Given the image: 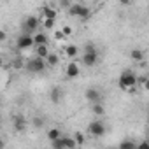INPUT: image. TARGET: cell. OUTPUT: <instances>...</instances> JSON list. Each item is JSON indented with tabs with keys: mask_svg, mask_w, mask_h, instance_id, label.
<instances>
[{
	"mask_svg": "<svg viewBox=\"0 0 149 149\" xmlns=\"http://www.w3.org/2000/svg\"><path fill=\"white\" fill-rule=\"evenodd\" d=\"M79 76V65L77 63H68L67 65V77H77Z\"/></svg>",
	"mask_w": 149,
	"mask_h": 149,
	"instance_id": "cell-11",
	"label": "cell"
},
{
	"mask_svg": "<svg viewBox=\"0 0 149 149\" xmlns=\"http://www.w3.org/2000/svg\"><path fill=\"white\" fill-rule=\"evenodd\" d=\"M44 118H40V116H37V118H33L32 119V125H33V128H42L44 126Z\"/></svg>",
	"mask_w": 149,
	"mask_h": 149,
	"instance_id": "cell-21",
	"label": "cell"
},
{
	"mask_svg": "<svg viewBox=\"0 0 149 149\" xmlns=\"http://www.w3.org/2000/svg\"><path fill=\"white\" fill-rule=\"evenodd\" d=\"M37 28H39V19H37L35 16H28V18L23 21V33L32 35Z\"/></svg>",
	"mask_w": 149,
	"mask_h": 149,
	"instance_id": "cell-5",
	"label": "cell"
},
{
	"mask_svg": "<svg viewBox=\"0 0 149 149\" xmlns=\"http://www.w3.org/2000/svg\"><path fill=\"white\" fill-rule=\"evenodd\" d=\"M63 37H65V35H63V32H61V30H56V32H54V39H58V40H61Z\"/></svg>",
	"mask_w": 149,
	"mask_h": 149,
	"instance_id": "cell-29",
	"label": "cell"
},
{
	"mask_svg": "<svg viewBox=\"0 0 149 149\" xmlns=\"http://www.w3.org/2000/svg\"><path fill=\"white\" fill-rule=\"evenodd\" d=\"M61 32H63V35H65V37L72 35V28H70V26H63V28H61Z\"/></svg>",
	"mask_w": 149,
	"mask_h": 149,
	"instance_id": "cell-27",
	"label": "cell"
},
{
	"mask_svg": "<svg viewBox=\"0 0 149 149\" xmlns=\"http://www.w3.org/2000/svg\"><path fill=\"white\" fill-rule=\"evenodd\" d=\"M137 149H149V142H147V140H144V142L137 144Z\"/></svg>",
	"mask_w": 149,
	"mask_h": 149,
	"instance_id": "cell-28",
	"label": "cell"
},
{
	"mask_svg": "<svg viewBox=\"0 0 149 149\" xmlns=\"http://www.w3.org/2000/svg\"><path fill=\"white\" fill-rule=\"evenodd\" d=\"M47 139L53 142V140H58V139H61V132L54 126V128H51L49 132H47Z\"/></svg>",
	"mask_w": 149,
	"mask_h": 149,
	"instance_id": "cell-14",
	"label": "cell"
},
{
	"mask_svg": "<svg viewBox=\"0 0 149 149\" xmlns=\"http://www.w3.org/2000/svg\"><path fill=\"white\" fill-rule=\"evenodd\" d=\"M13 125H14V130L16 132H23L26 128V121H25L23 116H14L13 118Z\"/></svg>",
	"mask_w": 149,
	"mask_h": 149,
	"instance_id": "cell-10",
	"label": "cell"
},
{
	"mask_svg": "<svg viewBox=\"0 0 149 149\" xmlns=\"http://www.w3.org/2000/svg\"><path fill=\"white\" fill-rule=\"evenodd\" d=\"M119 149H137V144H135L133 140H128V139H125V140H121V144H119Z\"/></svg>",
	"mask_w": 149,
	"mask_h": 149,
	"instance_id": "cell-16",
	"label": "cell"
},
{
	"mask_svg": "<svg viewBox=\"0 0 149 149\" xmlns=\"http://www.w3.org/2000/svg\"><path fill=\"white\" fill-rule=\"evenodd\" d=\"M33 42H35L37 47H39V46H47V37H46V33H35V35H33Z\"/></svg>",
	"mask_w": 149,
	"mask_h": 149,
	"instance_id": "cell-12",
	"label": "cell"
},
{
	"mask_svg": "<svg viewBox=\"0 0 149 149\" xmlns=\"http://www.w3.org/2000/svg\"><path fill=\"white\" fill-rule=\"evenodd\" d=\"M86 98H88V102H91L93 105H97V104L102 102V93H100L97 88H90V90L86 91Z\"/></svg>",
	"mask_w": 149,
	"mask_h": 149,
	"instance_id": "cell-8",
	"label": "cell"
},
{
	"mask_svg": "<svg viewBox=\"0 0 149 149\" xmlns=\"http://www.w3.org/2000/svg\"><path fill=\"white\" fill-rule=\"evenodd\" d=\"M33 44H35V42H33V35H28V33H21V35L18 37V40H16V47H18L19 51H26V49H30Z\"/></svg>",
	"mask_w": 149,
	"mask_h": 149,
	"instance_id": "cell-4",
	"label": "cell"
},
{
	"mask_svg": "<svg viewBox=\"0 0 149 149\" xmlns=\"http://www.w3.org/2000/svg\"><path fill=\"white\" fill-rule=\"evenodd\" d=\"M51 53H49V49H47V46H39L37 47V56L39 58H42V60H46L47 56H49Z\"/></svg>",
	"mask_w": 149,
	"mask_h": 149,
	"instance_id": "cell-15",
	"label": "cell"
},
{
	"mask_svg": "<svg viewBox=\"0 0 149 149\" xmlns=\"http://www.w3.org/2000/svg\"><path fill=\"white\" fill-rule=\"evenodd\" d=\"M93 112H95L97 116H102V114H104V105H102V104L93 105Z\"/></svg>",
	"mask_w": 149,
	"mask_h": 149,
	"instance_id": "cell-24",
	"label": "cell"
},
{
	"mask_svg": "<svg viewBox=\"0 0 149 149\" xmlns=\"http://www.w3.org/2000/svg\"><path fill=\"white\" fill-rule=\"evenodd\" d=\"M44 28H53L54 26V19H44Z\"/></svg>",
	"mask_w": 149,
	"mask_h": 149,
	"instance_id": "cell-26",
	"label": "cell"
},
{
	"mask_svg": "<svg viewBox=\"0 0 149 149\" xmlns=\"http://www.w3.org/2000/svg\"><path fill=\"white\" fill-rule=\"evenodd\" d=\"M144 88H146V90H147V91H149V77H147V79H146V83H144Z\"/></svg>",
	"mask_w": 149,
	"mask_h": 149,
	"instance_id": "cell-31",
	"label": "cell"
},
{
	"mask_svg": "<svg viewBox=\"0 0 149 149\" xmlns=\"http://www.w3.org/2000/svg\"><path fill=\"white\" fill-rule=\"evenodd\" d=\"M74 139H76V142H77V146H83V144H84V135H83L81 132H77L76 135H74Z\"/></svg>",
	"mask_w": 149,
	"mask_h": 149,
	"instance_id": "cell-23",
	"label": "cell"
},
{
	"mask_svg": "<svg viewBox=\"0 0 149 149\" xmlns=\"http://www.w3.org/2000/svg\"><path fill=\"white\" fill-rule=\"evenodd\" d=\"M65 53H67L68 56H77V47H76V46H67V47H65Z\"/></svg>",
	"mask_w": 149,
	"mask_h": 149,
	"instance_id": "cell-22",
	"label": "cell"
},
{
	"mask_svg": "<svg viewBox=\"0 0 149 149\" xmlns=\"http://www.w3.org/2000/svg\"><path fill=\"white\" fill-rule=\"evenodd\" d=\"M147 11H149V4H147Z\"/></svg>",
	"mask_w": 149,
	"mask_h": 149,
	"instance_id": "cell-32",
	"label": "cell"
},
{
	"mask_svg": "<svg viewBox=\"0 0 149 149\" xmlns=\"http://www.w3.org/2000/svg\"><path fill=\"white\" fill-rule=\"evenodd\" d=\"M88 130H90L91 135H95V137H102V135L105 133V125H104L102 121H91L90 126H88Z\"/></svg>",
	"mask_w": 149,
	"mask_h": 149,
	"instance_id": "cell-6",
	"label": "cell"
},
{
	"mask_svg": "<svg viewBox=\"0 0 149 149\" xmlns=\"http://www.w3.org/2000/svg\"><path fill=\"white\" fill-rule=\"evenodd\" d=\"M112 149H119V147H112Z\"/></svg>",
	"mask_w": 149,
	"mask_h": 149,
	"instance_id": "cell-33",
	"label": "cell"
},
{
	"mask_svg": "<svg viewBox=\"0 0 149 149\" xmlns=\"http://www.w3.org/2000/svg\"><path fill=\"white\" fill-rule=\"evenodd\" d=\"M98 61V51H84L83 54V63L86 67H93Z\"/></svg>",
	"mask_w": 149,
	"mask_h": 149,
	"instance_id": "cell-7",
	"label": "cell"
},
{
	"mask_svg": "<svg viewBox=\"0 0 149 149\" xmlns=\"http://www.w3.org/2000/svg\"><path fill=\"white\" fill-rule=\"evenodd\" d=\"M40 13H42V18H44V19H54V21H56V11H54L53 7H49V6H42Z\"/></svg>",
	"mask_w": 149,
	"mask_h": 149,
	"instance_id": "cell-9",
	"label": "cell"
},
{
	"mask_svg": "<svg viewBox=\"0 0 149 149\" xmlns=\"http://www.w3.org/2000/svg\"><path fill=\"white\" fill-rule=\"evenodd\" d=\"M6 37H7V33L2 30V32H0V40H6Z\"/></svg>",
	"mask_w": 149,
	"mask_h": 149,
	"instance_id": "cell-30",
	"label": "cell"
},
{
	"mask_svg": "<svg viewBox=\"0 0 149 149\" xmlns=\"http://www.w3.org/2000/svg\"><path fill=\"white\" fill-rule=\"evenodd\" d=\"M68 14L70 16H77L81 19H88L91 16V11L88 6H83V4H72L70 9H68Z\"/></svg>",
	"mask_w": 149,
	"mask_h": 149,
	"instance_id": "cell-3",
	"label": "cell"
},
{
	"mask_svg": "<svg viewBox=\"0 0 149 149\" xmlns=\"http://www.w3.org/2000/svg\"><path fill=\"white\" fill-rule=\"evenodd\" d=\"M51 147H53V149H67V147H65V140H63V137L58 139V140H53V142H51Z\"/></svg>",
	"mask_w": 149,
	"mask_h": 149,
	"instance_id": "cell-19",
	"label": "cell"
},
{
	"mask_svg": "<svg viewBox=\"0 0 149 149\" xmlns=\"http://www.w3.org/2000/svg\"><path fill=\"white\" fill-rule=\"evenodd\" d=\"M49 98H51V102L58 104V102L61 100V90H60V88H53V90H51V95H49Z\"/></svg>",
	"mask_w": 149,
	"mask_h": 149,
	"instance_id": "cell-13",
	"label": "cell"
},
{
	"mask_svg": "<svg viewBox=\"0 0 149 149\" xmlns=\"http://www.w3.org/2000/svg\"><path fill=\"white\" fill-rule=\"evenodd\" d=\"M13 67L14 68H21V67H25V63H23V60H21V56H18L14 61H13Z\"/></svg>",
	"mask_w": 149,
	"mask_h": 149,
	"instance_id": "cell-25",
	"label": "cell"
},
{
	"mask_svg": "<svg viewBox=\"0 0 149 149\" xmlns=\"http://www.w3.org/2000/svg\"><path fill=\"white\" fill-rule=\"evenodd\" d=\"M137 83H139V77L133 74V70L126 68V70H123V72H121V76H119V88H121V90L133 88Z\"/></svg>",
	"mask_w": 149,
	"mask_h": 149,
	"instance_id": "cell-1",
	"label": "cell"
},
{
	"mask_svg": "<svg viewBox=\"0 0 149 149\" xmlns=\"http://www.w3.org/2000/svg\"><path fill=\"white\" fill-rule=\"evenodd\" d=\"M46 67H47L46 60H42V58H39V56H33V58H30V60L25 61V68H26L30 74H40V72L46 70Z\"/></svg>",
	"mask_w": 149,
	"mask_h": 149,
	"instance_id": "cell-2",
	"label": "cell"
},
{
	"mask_svg": "<svg viewBox=\"0 0 149 149\" xmlns=\"http://www.w3.org/2000/svg\"><path fill=\"white\" fill-rule=\"evenodd\" d=\"M63 140H65V147L67 149H76L77 142H76V139H74V137H63Z\"/></svg>",
	"mask_w": 149,
	"mask_h": 149,
	"instance_id": "cell-18",
	"label": "cell"
},
{
	"mask_svg": "<svg viewBox=\"0 0 149 149\" xmlns=\"http://www.w3.org/2000/svg\"><path fill=\"white\" fill-rule=\"evenodd\" d=\"M130 58H132L133 61H142V58H144V51H140V49H133V51L130 53Z\"/></svg>",
	"mask_w": 149,
	"mask_h": 149,
	"instance_id": "cell-17",
	"label": "cell"
},
{
	"mask_svg": "<svg viewBox=\"0 0 149 149\" xmlns=\"http://www.w3.org/2000/svg\"><path fill=\"white\" fill-rule=\"evenodd\" d=\"M46 61H47V65H49V67H56V65H58V56L51 53V54L46 58Z\"/></svg>",
	"mask_w": 149,
	"mask_h": 149,
	"instance_id": "cell-20",
	"label": "cell"
}]
</instances>
